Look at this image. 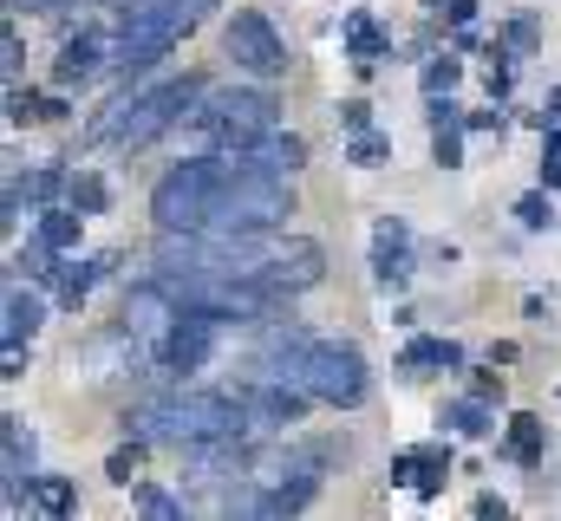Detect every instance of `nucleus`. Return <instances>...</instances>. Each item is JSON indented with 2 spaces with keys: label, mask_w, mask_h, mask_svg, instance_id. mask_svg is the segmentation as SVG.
<instances>
[{
  "label": "nucleus",
  "mask_w": 561,
  "mask_h": 521,
  "mask_svg": "<svg viewBox=\"0 0 561 521\" xmlns=\"http://www.w3.org/2000/svg\"><path fill=\"white\" fill-rule=\"evenodd\" d=\"M287 216H294V183L268 170H242L216 196V216L203 235H268V229H287Z\"/></svg>",
  "instance_id": "f257e3e1"
},
{
  "label": "nucleus",
  "mask_w": 561,
  "mask_h": 521,
  "mask_svg": "<svg viewBox=\"0 0 561 521\" xmlns=\"http://www.w3.org/2000/svg\"><path fill=\"white\" fill-rule=\"evenodd\" d=\"M209 7H216V0H144V7H131L125 26H118V72H144V66H157L183 33L203 26Z\"/></svg>",
  "instance_id": "f03ea898"
},
{
  "label": "nucleus",
  "mask_w": 561,
  "mask_h": 521,
  "mask_svg": "<svg viewBox=\"0 0 561 521\" xmlns=\"http://www.w3.org/2000/svg\"><path fill=\"white\" fill-rule=\"evenodd\" d=\"M275 92L262 85H222V92H203V105L190 112V125L203 130L216 150H249L275 130Z\"/></svg>",
  "instance_id": "7ed1b4c3"
},
{
  "label": "nucleus",
  "mask_w": 561,
  "mask_h": 521,
  "mask_svg": "<svg viewBox=\"0 0 561 521\" xmlns=\"http://www.w3.org/2000/svg\"><path fill=\"white\" fill-rule=\"evenodd\" d=\"M300 385L313 391L320 404H340V410H353V404H366V359H359V346H346V339H313L307 346V366H300Z\"/></svg>",
  "instance_id": "20e7f679"
},
{
  "label": "nucleus",
  "mask_w": 561,
  "mask_h": 521,
  "mask_svg": "<svg viewBox=\"0 0 561 521\" xmlns=\"http://www.w3.org/2000/svg\"><path fill=\"white\" fill-rule=\"evenodd\" d=\"M222 53H229L242 72H255V79H280V72H287V39L275 33V20H268L262 7H236V13H229Z\"/></svg>",
  "instance_id": "39448f33"
},
{
  "label": "nucleus",
  "mask_w": 561,
  "mask_h": 521,
  "mask_svg": "<svg viewBox=\"0 0 561 521\" xmlns=\"http://www.w3.org/2000/svg\"><path fill=\"white\" fill-rule=\"evenodd\" d=\"M196 105H203V79H163V85L138 92V105H131V130H125V150L157 143L170 125H190Z\"/></svg>",
  "instance_id": "423d86ee"
},
{
  "label": "nucleus",
  "mask_w": 561,
  "mask_h": 521,
  "mask_svg": "<svg viewBox=\"0 0 561 521\" xmlns=\"http://www.w3.org/2000/svg\"><path fill=\"white\" fill-rule=\"evenodd\" d=\"M176 320H183V293L157 274V280H138L131 293H125V306H118V326L144 339V346H163L170 333H176Z\"/></svg>",
  "instance_id": "0eeeda50"
},
{
  "label": "nucleus",
  "mask_w": 561,
  "mask_h": 521,
  "mask_svg": "<svg viewBox=\"0 0 561 521\" xmlns=\"http://www.w3.org/2000/svg\"><path fill=\"white\" fill-rule=\"evenodd\" d=\"M262 280L275 287V293H307V287H320L327 280V248L313 242V235H268V260H262Z\"/></svg>",
  "instance_id": "6e6552de"
},
{
  "label": "nucleus",
  "mask_w": 561,
  "mask_h": 521,
  "mask_svg": "<svg viewBox=\"0 0 561 521\" xmlns=\"http://www.w3.org/2000/svg\"><path fill=\"white\" fill-rule=\"evenodd\" d=\"M222 313L216 306H190L183 300V320H176V333L163 339V372H203L209 359H216V339H222Z\"/></svg>",
  "instance_id": "1a4fd4ad"
},
{
  "label": "nucleus",
  "mask_w": 561,
  "mask_h": 521,
  "mask_svg": "<svg viewBox=\"0 0 561 521\" xmlns=\"http://www.w3.org/2000/svg\"><path fill=\"white\" fill-rule=\"evenodd\" d=\"M105 66H118V33H72L53 59V85H92Z\"/></svg>",
  "instance_id": "9d476101"
},
{
  "label": "nucleus",
  "mask_w": 561,
  "mask_h": 521,
  "mask_svg": "<svg viewBox=\"0 0 561 521\" xmlns=\"http://www.w3.org/2000/svg\"><path fill=\"white\" fill-rule=\"evenodd\" d=\"M242 157H249V170H268V176H294V170L307 163V137H294V130H268V137H262V143H249Z\"/></svg>",
  "instance_id": "9b49d317"
},
{
  "label": "nucleus",
  "mask_w": 561,
  "mask_h": 521,
  "mask_svg": "<svg viewBox=\"0 0 561 521\" xmlns=\"http://www.w3.org/2000/svg\"><path fill=\"white\" fill-rule=\"evenodd\" d=\"M444 476H450V456H444V450H405V456L392 463V483H412L419 496H437Z\"/></svg>",
  "instance_id": "f8f14e48"
},
{
  "label": "nucleus",
  "mask_w": 561,
  "mask_h": 521,
  "mask_svg": "<svg viewBox=\"0 0 561 521\" xmlns=\"http://www.w3.org/2000/svg\"><path fill=\"white\" fill-rule=\"evenodd\" d=\"M105 267H112V255H92V260H59V306H85V293L105 280Z\"/></svg>",
  "instance_id": "ddd939ff"
},
{
  "label": "nucleus",
  "mask_w": 561,
  "mask_h": 521,
  "mask_svg": "<svg viewBox=\"0 0 561 521\" xmlns=\"http://www.w3.org/2000/svg\"><path fill=\"white\" fill-rule=\"evenodd\" d=\"M39 326H46V300L26 293V287H13V293H7V326H0V339H33Z\"/></svg>",
  "instance_id": "4468645a"
},
{
  "label": "nucleus",
  "mask_w": 561,
  "mask_h": 521,
  "mask_svg": "<svg viewBox=\"0 0 561 521\" xmlns=\"http://www.w3.org/2000/svg\"><path fill=\"white\" fill-rule=\"evenodd\" d=\"M66 202H72L79 216H105V209H112V189H105V176L79 170V176H66Z\"/></svg>",
  "instance_id": "2eb2a0df"
},
{
  "label": "nucleus",
  "mask_w": 561,
  "mask_h": 521,
  "mask_svg": "<svg viewBox=\"0 0 561 521\" xmlns=\"http://www.w3.org/2000/svg\"><path fill=\"white\" fill-rule=\"evenodd\" d=\"M26 502H33V509H39V516H72V502H79V489H72V483H66V476H39V483H33V496H26Z\"/></svg>",
  "instance_id": "dca6fc26"
},
{
  "label": "nucleus",
  "mask_w": 561,
  "mask_h": 521,
  "mask_svg": "<svg viewBox=\"0 0 561 521\" xmlns=\"http://www.w3.org/2000/svg\"><path fill=\"white\" fill-rule=\"evenodd\" d=\"M79 222H85V216H79L72 202H66V209H39V235H46V242H53L59 255H66V248L79 242Z\"/></svg>",
  "instance_id": "f3484780"
},
{
  "label": "nucleus",
  "mask_w": 561,
  "mask_h": 521,
  "mask_svg": "<svg viewBox=\"0 0 561 521\" xmlns=\"http://www.w3.org/2000/svg\"><path fill=\"white\" fill-rule=\"evenodd\" d=\"M346 46H353V59H359V66H373V59L386 53V33H379L373 20H346Z\"/></svg>",
  "instance_id": "a211bd4d"
},
{
  "label": "nucleus",
  "mask_w": 561,
  "mask_h": 521,
  "mask_svg": "<svg viewBox=\"0 0 561 521\" xmlns=\"http://www.w3.org/2000/svg\"><path fill=\"white\" fill-rule=\"evenodd\" d=\"M405 366H463V352H457L450 339H412Z\"/></svg>",
  "instance_id": "6ab92c4d"
},
{
  "label": "nucleus",
  "mask_w": 561,
  "mask_h": 521,
  "mask_svg": "<svg viewBox=\"0 0 561 521\" xmlns=\"http://www.w3.org/2000/svg\"><path fill=\"white\" fill-rule=\"evenodd\" d=\"M510 456H523V463L542 456V424H536V417H516V424H510Z\"/></svg>",
  "instance_id": "aec40b11"
},
{
  "label": "nucleus",
  "mask_w": 561,
  "mask_h": 521,
  "mask_svg": "<svg viewBox=\"0 0 561 521\" xmlns=\"http://www.w3.org/2000/svg\"><path fill=\"white\" fill-rule=\"evenodd\" d=\"M437 424H450L457 437H483V430H490V417H483V404H450V410H444Z\"/></svg>",
  "instance_id": "412c9836"
},
{
  "label": "nucleus",
  "mask_w": 561,
  "mask_h": 521,
  "mask_svg": "<svg viewBox=\"0 0 561 521\" xmlns=\"http://www.w3.org/2000/svg\"><path fill=\"white\" fill-rule=\"evenodd\" d=\"M431 157H437L444 170L463 163V137H457V125H431Z\"/></svg>",
  "instance_id": "4be33fe9"
},
{
  "label": "nucleus",
  "mask_w": 561,
  "mask_h": 521,
  "mask_svg": "<svg viewBox=\"0 0 561 521\" xmlns=\"http://www.w3.org/2000/svg\"><path fill=\"white\" fill-rule=\"evenodd\" d=\"M138 516H150V521H183V502H176V496H163V489H138Z\"/></svg>",
  "instance_id": "5701e85b"
},
{
  "label": "nucleus",
  "mask_w": 561,
  "mask_h": 521,
  "mask_svg": "<svg viewBox=\"0 0 561 521\" xmlns=\"http://www.w3.org/2000/svg\"><path fill=\"white\" fill-rule=\"evenodd\" d=\"M138 463H144V437H131L125 450H112V463H105V476H112V483H131V476H138Z\"/></svg>",
  "instance_id": "b1692460"
},
{
  "label": "nucleus",
  "mask_w": 561,
  "mask_h": 521,
  "mask_svg": "<svg viewBox=\"0 0 561 521\" xmlns=\"http://www.w3.org/2000/svg\"><path fill=\"white\" fill-rule=\"evenodd\" d=\"M386 150H392V143H386V137H373V130H359V137H353V150H346V157H353V163H359V170H379V163H386Z\"/></svg>",
  "instance_id": "393cba45"
},
{
  "label": "nucleus",
  "mask_w": 561,
  "mask_h": 521,
  "mask_svg": "<svg viewBox=\"0 0 561 521\" xmlns=\"http://www.w3.org/2000/svg\"><path fill=\"white\" fill-rule=\"evenodd\" d=\"M516 222H523V229H549V222H556L549 196H523V202H516Z\"/></svg>",
  "instance_id": "a878e982"
},
{
  "label": "nucleus",
  "mask_w": 561,
  "mask_h": 521,
  "mask_svg": "<svg viewBox=\"0 0 561 521\" xmlns=\"http://www.w3.org/2000/svg\"><path fill=\"white\" fill-rule=\"evenodd\" d=\"M463 79V66L457 59H437V66H424V92H450Z\"/></svg>",
  "instance_id": "bb28decb"
},
{
  "label": "nucleus",
  "mask_w": 561,
  "mask_h": 521,
  "mask_svg": "<svg viewBox=\"0 0 561 521\" xmlns=\"http://www.w3.org/2000/svg\"><path fill=\"white\" fill-rule=\"evenodd\" d=\"M26 359H33V352H26V339H0V379H20V372H26Z\"/></svg>",
  "instance_id": "cd10ccee"
},
{
  "label": "nucleus",
  "mask_w": 561,
  "mask_h": 521,
  "mask_svg": "<svg viewBox=\"0 0 561 521\" xmlns=\"http://www.w3.org/2000/svg\"><path fill=\"white\" fill-rule=\"evenodd\" d=\"M340 125H346L353 137H359V130L373 125V105H366V99H346V105H340Z\"/></svg>",
  "instance_id": "c85d7f7f"
},
{
  "label": "nucleus",
  "mask_w": 561,
  "mask_h": 521,
  "mask_svg": "<svg viewBox=\"0 0 561 521\" xmlns=\"http://www.w3.org/2000/svg\"><path fill=\"white\" fill-rule=\"evenodd\" d=\"M20 59H26V46H20V33L7 26V39H0V66H7V79L20 72Z\"/></svg>",
  "instance_id": "c756f323"
},
{
  "label": "nucleus",
  "mask_w": 561,
  "mask_h": 521,
  "mask_svg": "<svg viewBox=\"0 0 561 521\" xmlns=\"http://www.w3.org/2000/svg\"><path fill=\"white\" fill-rule=\"evenodd\" d=\"M510 46L516 53H536V20H510Z\"/></svg>",
  "instance_id": "7c9ffc66"
},
{
  "label": "nucleus",
  "mask_w": 561,
  "mask_h": 521,
  "mask_svg": "<svg viewBox=\"0 0 561 521\" xmlns=\"http://www.w3.org/2000/svg\"><path fill=\"white\" fill-rule=\"evenodd\" d=\"M444 7H450V20H457V26H470V13H477V0H444Z\"/></svg>",
  "instance_id": "2f4dec72"
},
{
  "label": "nucleus",
  "mask_w": 561,
  "mask_h": 521,
  "mask_svg": "<svg viewBox=\"0 0 561 521\" xmlns=\"http://www.w3.org/2000/svg\"><path fill=\"white\" fill-rule=\"evenodd\" d=\"M542 183H549V189H561V150H549V163H542Z\"/></svg>",
  "instance_id": "473e14b6"
},
{
  "label": "nucleus",
  "mask_w": 561,
  "mask_h": 521,
  "mask_svg": "<svg viewBox=\"0 0 561 521\" xmlns=\"http://www.w3.org/2000/svg\"><path fill=\"white\" fill-rule=\"evenodd\" d=\"M542 125H561V85L549 92V105H542Z\"/></svg>",
  "instance_id": "72a5a7b5"
},
{
  "label": "nucleus",
  "mask_w": 561,
  "mask_h": 521,
  "mask_svg": "<svg viewBox=\"0 0 561 521\" xmlns=\"http://www.w3.org/2000/svg\"><path fill=\"white\" fill-rule=\"evenodd\" d=\"M99 7H118V13H131V7H144V0H99Z\"/></svg>",
  "instance_id": "f704fd0d"
},
{
  "label": "nucleus",
  "mask_w": 561,
  "mask_h": 521,
  "mask_svg": "<svg viewBox=\"0 0 561 521\" xmlns=\"http://www.w3.org/2000/svg\"><path fill=\"white\" fill-rule=\"evenodd\" d=\"M7 7H26V0H7Z\"/></svg>",
  "instance_id": "c9c22d12"
}]
</instances>
